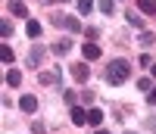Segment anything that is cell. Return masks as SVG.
Instances as JSON below:
<instances>
[{"mask_svg": "<svg viewBox=\"0 0 156 134\" xmlns=\"http://www.w3.org/2000/svg\"><path fill=\"white\" fill-rule=\"evenodd\" d=\"M72 50V41H59L56 47H53V53H59V56H62V53H69Z\"/></svg>", "mask_w": 156, "mask_h": 134, "instance_id": "obj_14", "label": "cell"}, {"mask_svg": "<svg viewBox=\"0 0 156 134\" xmlns=\"http://www.w3.org/2000/svg\"><path fill=\"white\" fill-rule=\"evenodd\" d=\"M90 9H94V3H90V0H78V12H81V16H87Z\"/></svg>", "mask_w": 156, "mask_h": 134, "instance_id": "obj_15", "label": "cell"}, {"mask_svg": "<svg viewBox=\"0 0 156 134\" xmlns=\"http://www.w3.org/2000/svg\"><path fill=\"white\" fill-rule=\"evenodd\" d=\"M9 12H12V16H28V9H25V3H22V0H9Z\"/></svg>", "mask_w": 156, "mask_h": 134, "instance_id": "obj_7", "label": "cell"}, {"mask_svg": "<svg viewBox=\"0 0 156 134\" xmlns=\"http://www.w3.org/2000/svg\"><path fill=\"white\" fill-rule=\"evenodd\" d=\"M150 103H153V106H156V90H150Z\"/></svg>", "mask_w": 156, "mask_h": 134, "instance_id": "obj_20", "label": "cell"}, {"mask_svg": "<svg viewBox=\"0 0 156 134\" xmlns=\"http://www.w3.org/2000/svg\"><path fill=\"white\" fill-rule=\"evenodd\" d=\"M87 122H90V125H100V122H103V109H90V112H87Z\"/></svg>", "mask_w": 156, "mask_h": 134, "instance_id": "obj_13", "label": "cell"}, {"mask_svg": "<svg viewBox=\"0 0 156 134\" xmlns=\"http://www.w3.org/2000/svg\"><path fill=\"white\" fill-rule=\"evenodd\" d=\"M25 31H28V37H41V22H28V25H25Z\"/></svg>", "mask_w": 156, "mask_h": 134, "instance_id": "obj_11", "label": "cell"}, {"mask_svg": "<svg viewBox=\"0 0 156 134\" xmlns=\"http://www.w3.org/2000/svg\"><path fill=\"white\" fill-rule=\"evenodd\" d=\"M0 31H3V37H9V31H12V25L3 19V22H0Z\"/></svg>", "mask_w": 156, "mask_h": 134, "instance_id": "obj_18", "label": "cell"}, {"mask_svg": "<svg viewBox=\"0 0 156 134\" xmlns=\"http://www.w3.org/2000/svg\"><path fill=\"white\" fill-rule=\"evenodd\" d=\"M137 6H140V12H156V0H137Z\"/></svg>", "mask_w": 156, "mask_h": 134, "instance_id": "obj_12", "label": "cell"}, {"mask_svg": "<svg viewBox=\"0 0 156 134\" xmlns=\"http://www.w3.org/2000/svg\"><path fill=\"white\" fill-rule=\"evenodd\" d=\"M19 109L22 112H34L37 109V97H34V93H25V97L19 100Z\"/></svg>", "mask_w": 156, "mask_h": 134, "instance_id": "obj_3", "label": "cell"}, {"mask_svg": "<svg viewBox=\"0 0 156 134\" xmlns=\"http://www.w3.org/2000/svg\"><path fill=\"white\" fill-rule=\"evenodd\" d=\"M81 53H84V59H97V56H100V47H97L94 41H87V44L81 47Z\"/></svg>", "mask_w": 156, "mask_h": 134, "instance_id": "obj_6", "label": "cell"}, {"mask_svg": "<svg viewBox=\"0 0 156 134\" xmlns=\"http://www.w3.org/2000/svg\"><path fill=\"white\" fill-rule=\"evenodd\" d=\"M72 122H75V125H84V122H87V112L78 109V106H72Z\"/></svg>", "mask_w": 156, "mask_h": 134, "instance_id": "obj_10", "label": "cell"}, {"mask_svg": "<svg viewBox=\"0 0 156 134\" xmlns=\"http://www.w3.org/2000/svg\"><path fill=\"white\" fill-rule=\"evenodd\" d=\"M6 84H9V87H19V84H22V72H19V69H9V72H6Z\"/></svg>", "mask_w": 156, "mask_h": 134, "instance_id": "obj_9", "label": "cell"}, {"mask_svg": "<svg viewBox=\"0 0 156 134\" xmlns=\"http://www.w3.org/2000/svg\"><path fill=\"white\" fill-rule=\"evenodd\" d=\"M153 78H156V62H153Z\"/></svg>", "mask_w": 156, "mask_h": 134, "instance_id": "obj_21", "label": "cell"}, {"mask_svg": "<svg viewBox=\"0 0 156 134\" xmlns=\"http://www.w3.org/2000/svg\"><path fill=\"white\" fill-rule=\"evenodd\" d=\"M0 59H3V62H6V65H9V62H12V50H9V47H6V44H3V47H0Z\"/></svg>", "mask_w": 156, "mask_h": 134, "instance_id": "obj_16", "label": "cell"}, {"mask_svg": "<svg viewBox=\"0 0 156 134\" xmlns=\"http://www.w3.org/2000/svg\"><path fill=\"white\" fill-rule=\"evenodd\" d=\"M41 84H59V69H50V72H41Z\"/></svg>", "mask_w": 156, "mask_h": 134, "instance_id": "obj_5", "label": "cell"}, {"mask_svg": "<svg viewBox=\"0 0 156 134\" xmlns=\"http://www.w3.org/2000/svg\"><path fill=\"white\" fill-rule=\"evenodd\" d=\"M100 9L106 12V16H109V12H112V0H100Z\"/></svg>", "mask_w": 156, "mask_h": 134, "instance_id": "obj_17", "label": "cell"}, {"mask_svg": "<svg viewBox=\"0 0 156 134\" xmlns=\"http://www.w3.org/2000/svg\"><path fill=\"white\" fill-rule=\"evenodd\" d=\"M140 44H144V47H150V44H153V34H147V31H144V34H140Z\"/></svg>", "mask_w": 156, "mask_h": 134, "instance_id": "obj_19", "label": "cell"}, {"mask_svg": "<svg viewBox=\"0 0 156 134\" xmlns=\"http://www.w3.org/2000/svg\"><path fill=\"white\" fill-rule=\"evenodd\" d=\"M97 134H109V131H97Z\"/></svg>", "mask_w": 156, "mask_h": 134, "instance_id": "obj_22", "label": "cell"}, {"mask_svg": "<svg viewBox=\"0 0 156 134\" xmlns=\"http://www.w3.org/2000/svg\"><path fill=\"white\" fill-rule=\"evenodd\" d=\"M128 72H131V65H128L125 59H112L106 65V81L109 84H122L125 78H128Z\"/></svg>", "mask_w": 156, "mask_h": 134, "instance_id": "obj_1", "label": "cell"}, {"mask_svg": "<svg viewBox=\"0 0 156 134\" xmlns=\"http://www.w3.org/2000/svg\"><path fill=\"white\" fill-rule=\"evenodd\" d=\"M72 75H75V81H78V84H84L87 78H90V72H87V65H84V62H75V65H72Z\"/></svg>", "mask_w": 156, "mask_h": 134, "instance_id": "obj_2", "label": "cell"}, {"mask_svg": "<svg viewBox=\"0 0 156 134\" xmlns=\"http://www.w3.org/2000/svg\"><path fill=\"white\" fill-rule=\"evenodd\" d=\"M56 22L62 25V28H69V31H81V22L72 19V16H56Z\"/></svg>", "mask_w": 156, "mask_h": 134, "instance_id": "obj_4", "label": "cell"}, {"mask_svg": "<svg viewBox=\"0 0 156 134\" xmlns=\"http://www.w3.org/2000/svg\"><path fill=\"white\" fill-rule=\"evenodd\" d=\"M41 59H44V47H31V53H28V65H41Z\"/></svg>", "mask_w": 156, "mask_h": 134, "instance_id": "obj_8", "label": "cell"}]
</instances>
